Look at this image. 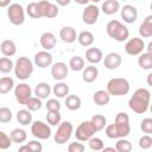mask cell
Returning <instances> with one entry per match:
<instances>
[{
    "instance_id": "obj_16",
    "label": "cell",
    "mask_w": 152,
    "mask_h": 152,
    "mask_svg": "<svg viewBox=\"0 0 152 152\" xmlns=\"http://www.w3.org/2000/svg\"><path fill=\"white\" fill-rule=\"evenodd\" d=\"M120 14H121V18L124 19V21L127 24H133L138 19V11L132 5H125L121 8Z\"/></svg>"
},
{
    "instance_id": "obj_9",
    "label": "cell",
    "mask_w": 152,
    "mask_h": 152,
    "mask_svg": "<svg viewBox=\"0 0 152 152\" xmlns=\"http://www.w3.org/2000/svg\"><path fill=\"white\" fill-rule=\"evenodd\" d=\"M95 129L93 128L91 124L89 121H82L78 127L76 128V132H75V137L78 141H88L90 138L94 137L95 134Z\"/></svg>"
},
{
    "instance_id": "obj_35",
    "label": "cell",
    "mask_w": 152,
    "mask_h": 152,
    "mask_svg": "<svg viewBox=\"0 0 152 152\" xmlns=\"http://www.w3.org/2000/svg\"><path fill=\"white\" fill-rule=\"evenodd\" d=\"M17 120L23 126H27V125H30L32 122V114L27 109H20L17 113Z\"/></svg>"
},
{
    "instance_id": "obj_30",
    "label": "cell",
    "mask_w": 152,
    "mask_h": 152,
    "mask_svg": "<svg viewBox=\"0 0 152 152\" xmlns=\"http://www.w3.org/2000/svg\"><path fill=\"white\" fill-rule=\"evenodd\" d=\"M26 13L28 14V17H31L32 19H39L43 18L42 14V10L39 6V2H30L26 7Z\"/></svg>"
},
{
    "instance_id": "obj_41",
    "label": "cell",
    "mask_w": 152,
    "mask_h": 152,
    "mask_svg": "<svg viewBox=\"0 0 152 152\" xmlns=\"http://www.w3.org/2000/svg\"><path fill=\"white\" fill-rule=\"evenodd\" d=\"M88 144H89V147L93 150V151H101L103 147H104V144H103V140L101 138H97V137H93L88 140Z\"/></svg>"
},
{
    "instance_id": "obj_2",
    "label": "cell",
    "mask_w": 152,
    "mask_h": 152,
    "mask_svg": "<svg viewBox=\"0 0 152 152\" xmlns=\"http://www.w3.org/2000/svg\"><path fill=\"white\" fill-rule=\"evenodd\" d=\"M151 101V93L147 88H139L128 100V107L137 114L147 112Z\"/></svg>"
},
{
    "instance_id": "obj_18",
    "label": "cell",
    "mask_w": 152,
    "mask_h": 152,
    "mask_svg": "<svg viewBox=\"0 0 152 152\" xmlns=\"http://www.w3.org/2000/svg\"><path fill=\"white\" fill-rule=\"evenodd\" d=\"M59 38L64 43L71 44V43H74L77 39V34H76V31H75L74 27H71V26H64L59 31Z\"/></svg>"
},
{
    "instance_id": "obj_6",
    "label": "cell",
    "mask_w": 152,
    "mask_h": 152,
    "mask_svg": "<svg viewBox=\"0 0 152 152\" xmlns=\"http://www.w3.org/2000/svg\"><path fill=\"white\" fill-rule=\"evenodd\" d=\"M7 17L12 25L19 26L25 21V11L20 4L13 2L7 7Z\"/></svg>"
},
{
    "instance_id": "obj_39",
    "label": "cell",
    "mask_w": 152,
    "mask_h": 152,
    "mask_svg": "<svg viewBox=\"0 0 152 152\" xmlns=\"http://www.w3.org/2000/svg\"><path fill=\"white\" fill-rule=\"evenodd\" d=\"M42 104H43L42 103V100L38 99V97H36V96L28 99V101L25 103L27 110H30V112H37V110H39L42 108Z\"/></svg>"
},
{
    "instance_id": "obj_28",
    "label": "cell",
    "mask_w": 152,
    "mask_h": 152,
    "mask_svg": "<svg viewBox=\"0 0 152 152\" xmlns=\"http://www.w3.org/2000/svg\"><path fill=\"white\" fill-rule=\"evenodd\" d=\"M138 64L144 70H151L152 69V53L142 52L139 55Z\"/></svg>"
},
{
    "instance_id": "obj_20",
    "label": "cell",
    "mask_w": 152,
    "mask_h": 152,
    "mask_svg": "<svg viewBox=\"0 0 152 152\" xmlns=\"http://www.w3.org/2000/svg\"><path fill=\"white\" fill-rule=\"evenodd\" d=\"M102 58H103V55H102V51L99 48H89L86 51V59L91 65L100 63L102 61Z\"/></svg>"
},
{
    "instance_id": "obj_51",
    "label": "cell",
    "mask_w": 152,
    "mask_h": 152,
    "mask_svg": "<svg viewBox=\"0 0 152 152\" xmlns=\"http://www.w3.org/2000/svg\"><path fill=\"white\" fill-rule=\"evenodd\" d=\"M101 152H118V151L114 147H103L101 150Z\"/></svg>"
},
{
    "instance_id": "obj_10",
    "label": "cell",
    "mask_w": 152,
    "mask_h": 152,
    "mask_svg": "<svg viewBox=\"0 0 152 152\" xmlns=\"http://www.w3.org/2000/svg\"><path fill=\"white\" fill-rule=\"evenodd\" d=\"M144 49H145V43L142 38L139 37H133L125 44V51L129 56H139L140 53H142Z\"/></svg>"
},
{
    "instance_id": "obj_15",
    "label": "cell",
    "mask_w": 152,
    "mask_h": 152,
    "mask_svg": "<svg viewBox=\"0 0 152 152\" xmlns=\"http://www.w3.org/2000/svg\"><path fill=\"white\" fill-rule=\"evenodd\" d=\"M52 55L49 51H38L34 55V64L42 69L48 68L52 64Z\"/></svg>"
},
{
    "instance_id": "obj_46",
    "label": "cell",
    "mask_w": 152,
    "mask_h": 152,
    "mask_svg": "<svg viewBox=\"0 0 152 152\" xmlns=\"http://www.w3.org/2000/svg\"><path fill=\"white\" fill-rule=\"evenodd\" d=\"M26 147L28 152H42L43 151V145L38 140H31L26 144Z\"/></svg>"
},
{
    "instance_id": "obj_12",
    "label": "cell",
    "mask_w": 152,
    "mask_h": 152,
    "mask_svg": "<svg viewBox=\"0 0 152 152\" xmlns=\"http://www.w3.org/2000/svg\"><path fill=\"white\" fill-rule=\"evenodd\" d=\"M99 15H100V8L96 5L90 4L84 7L82 13V20L87 25H94L97 21Z\"/></svg>"
},
{
    "instance_id": "obj_50",
    "label": "cell",
    "mask_w": 152,
    "mask_h": 152,
    "mask_svg": "<svg viewBox=\"0 0 152 152\" xmlns=\"http://www.w3.org/2000/svg\"><path fill=\"white\" fill-rule=\"evenodd\" d=\"M70 2H71L70 0H57V5H61V6H66Z\"/></svg>"
},
{
    "instance_id": "obj_43",
    "label": "cell",
    "mask_w": 152,
    "mask_h": 152,
    "mask_svg": "<svg viewBox=\"0 0 152 152\" xmlns=\"http://www.w3.org/2000/svg\"><path fill=\"white\" fill-rule=\"evenodd\" d=\"M12 145V140L10 135H7L5 132L0 131V150H7Z\"/></svg>"
},
{
    "instance_id": "obj_13",
    "label": "cell",
    "mask_w": 152,
    "mask_h": 152,
    "mask_svg": "<svg viewBox=\"0 0 152 152\" xmlns=\"http://www.w3.org/2000/svg\"><path fill=\"white\" fill-rule=\"evenodd\" d=\"M68 72H69V68L63 62H57L51 66V76L56 81L62 82L68 76Z\"/></svg>"
},
{
    "instance_id": "obj_21",
    "label": "cell",
    "mask_w": 152,
    "mask_h": 152,
    "mask_svg": "<svg viewBox=\"0 0 152 152\" xmlns=\"http://www.w3.org/2000/svg\"><path fill=\"white\" fill-rule=\"evenodd\" d=\"M0 51L5 57H12L15 55L17 52V45L12 39H5L2 40L1 45H0Z\"/></svg>"
},
{
    "instance_id": "obj_25",
    "label": "cell",
    "mask_w": 152,
    "mask_h": 152,
    "mask_svg": "<svg viewBox=\"0 0 152 152\" xmlns=\"http://www.w3.org/2000/svg\"><path fill=\"white\" fill-rule=\"evenodd\" d=\"M101 10L104 14L107 15H110V14H114L116 13L119 10H120V4L118 0H106L102 6H101Z\"/></svg>"
},
{
    "instance_id": "obj_8",
    "label": "cell",
    "mask_w": 152,
    "mask_h": 152,
    "mask_svg": "<svg viewBox=\"0 0 152 152\" xmlns=\"http://www.w3.org/2000/svg\"><path fill=\"white\" fill-rule=\"evenodd\" d=\"M31 133L39 140H46L51 137V128L48 124L37 120L31 124Z\"/></svg>"
},
{
    "instance_id": "obj_42",
    "label": "cell",
    "mask_w": 152,
    "mask_h": 152,
    "mask_svg": "<svg viewBox=\"0 0 152 152\" xmlns=\"http://www.w3.org/2000/svg\"><path fill=\"white\" fill-rule=\"evenodd\" d=\"M12 110L8 107H0V122L7 124L12 120Z\"/></svg>"
},
{
    "instance_id": "obj_22",
    "label": "cell",
    "mask_w": 152,
    "mask_h": 152,
    "mask_svg": "<svg viewBox=\"0 0 152 152\" xmlns=\"http://www.w3.org/2000/svg\"><path fill=\"white\" fill-rule=\"evenodd\" d=\"M99 76V69L95 65L86 66L82 71V80L86 83H93Z\"/></svg>"
},
{
    "instance_id": "obj_52",
    "label": "cell",
    "mask_w": 152,
    "mask_h": 152,
    "mask_svg": "<svg viewBox=\"0 0 152 152\" xmlns=\"http://www.w3.org/2000/svg\"><path fill=\"white\" fill-rule=\"evenodd\" d=\"M17 152H28V150H27L26 145H23V146H20V147H19V150H18Z\"/></svg>"
},
{
    "instance_id": "obj_17",
    "label": "cell",
    "mask_w": 152,
    "mask_h": 152,
    "mask_svg": "<svg viewBox=\"0 0 152 152\" xmlns=\"http://www.w3.org/2000/svg\"><path fill=\"white\" fill-rule=\"evenodd\" d=\"M121 62H122V58H121V56L118 52H109L104 57L103 64H104V68L106 69H108V70H115V69H118L121 65Z\"/></svg>"
},
{
    "instance_id": "obj_34",
    "label": "cell",
    "mask_w": 152,
    "mask_h": 152,
    "mask_svg": "<svg viewBox=\"0 0 152 152\" xmlns=\"http://www.w3.org/2000/svg\"><path fill=\"white\" fill-rule=\"evenodd\" d=\"M14 88V81L10 76L0 78V94H7Z\"/></svg>"
},
{
    "instance_id": "obj_36",
    "label": "cell",
    "mask_w": 152,
    "mask_h": 152,
    "mask_svg": "<svg viewBox=\"0 0 152 152\" xmlns=\"http://www.w3.org/2000/svg\"><path fill=\"white\" fill-rule=\"evenodd\" d=\"M72 71H81L84 69V59L81 56H74L69 61V66Z\"/></svg>"
},
{
    "instance_id": "obj_47",
    "label": "cell",
    "mask_w": 152,
    "mask_h": 152,
    "mask_svg": "<svg viewBox=\"0 0 152 152\" xmlns=\"http://www.w3.org/2000/svg\"><path fill=\"white\" fill-rule=\"evenodd\" d=\"M140 128L144 133L150 135L152 133V119L151 118H145L140 124Z\"/></svg>"
},
{
    "instance_id": "obj_29",
    "label": "cell",
    "mask_w": 152,
    "mask_h": 152,
    "mask_svg": "<svg viewBox=\"0 0 152 152\" xmlns=\"http://www.w3.org/2000/svg\"><path fill=\"white\" fill-rule=\"evenodd\" d=\"M52 93L59 99L66 97L69 95V86L64 82H57L52 88Z\"/></svg>"
},
{
    "instance_id": "obj_4",
    "label": "cell",
    "mask_w": 152,
    "mask_h": 152,
    "mask_svg": "<svg viewBox=\"0 0 152 152\" xmlns=\"http://www.w3.org/2000/svg\"><path fill=\"white\" fill-rule=\"evenodd\" d=\"M33 68L34 66H33L32 61L28 57L21 56L17 59L13 70H14V75L17 76V78H19L21 81H25L32 75Z\"/></svg>"
},
{
    "instance_id": "obj_19",
    "label": "cell",
    "mask_w": 152,
    "mask_h": 152,
    "mask_svg": "<svg viewBox=\"0 0 152 152\" xmlns=\"http://www.w3.org/2000/svg\"><path fill=\"white\" fill-rule=\"evenodd\" d=\"M39 43H40L42 48L44 49V51L52 50L55 48V45H56V37H55V34L52 32H44L40 36Z\"/></svg>"
},
{
    "instance_id": "obj_14",
    "label": "cell",
    "mask_w": 152,
    "mask_h": 152,
    "mask_svg": "<svg viewBox=\"0 0 152 152\" xmlns=\"http://www.w3.org/2000/svg\"><path fill=\"white\" fill-rule=\"evenodd\" d=\"M39 6H40L42 14L44 18L52 19L58 15V7H57V5L52 4L51 1L42 0V1H39Z\"/></svg>"
},
{
    "instance_id": "obj_32",
    "label": "cell",
    "mask_w": 152,
    "mask_h": 152,
    "mask_svg": "<svg viewBox=\"0 0 152 152\" xmlns=\"http://www.w3.org/2000/svg\"><path fill=\"white\" fill-rule=\"evenodd\" d=\"M77 40L80 43V45L82 46H90L94 43V34L90 31H82L78 36H77Z\"/></svg>"
},
{
    "instance_id": "obj_49",
    "label": "cell",
    "mask_w": 152,
    "mask_h": 152,
    "mask_svg": "<svg viewBox=\"0 0 152 152\" xmlns=\"http://www.w3.org/2000/svg\"><path fill=\"white\" fill-rule=\"evenodd\" d=\"M11 5L10 0H0V7H8Z\"/></svg>"
},
{
    "instance_id": "obj_33",
    "label": "cell",
    "mask_w": 152,
    "mask_h": 152,
    "mask_svg": "<svg viewBox=\"0 0 152 152\" xmlns=\"http://www.w3.org/2000/svg\"><path fill=\"white\" fill-rule=\"evenodd\" d=\"M10 138H11L12 142L21 144V142H24V141L27 139V133H26V131H24V129H21V128H14V129L11 132Z\"/></svg>"
},
{
    "instance_id": "obj_1",
    "label": "cell",
    "mask_w": 152,
    "mask_h": 152,
    "mask_svg": "<svg viewBox=\"0 0 152 152\" xmlns=\"http://www.w3.org/2000/svg\"><path fill=\"white\" fill-rule=\"evenodd\" d=\"M131 133L129 116L125 112H119L115 116L114 124L106 126V135L110 139H122Z\"/></svg>"
},
{
    "instance_id": "obj_45",
    "label": "cell",
    "mask_w": 152,
    "mask_h": 152,
    "mask_svg": "<svg viewBox=\"0 0 152 152\" xmlns=\"http://www.w3.org/2000/svg\"><path fill=\"white\" fill-rule=\"evenodd\" d=\"M46 109L48 112H59L61 110V103L56 99H49L46 101Z\"/></svg>"
},
{
    "instance_id": "obj_7",
    "label": "cell",
    "mask_w": 152,
    "mask_h": 152,
    "mask_svg": "<svg viewBox=\"0 0 152 152\" xmlns=\"http://www.w3.org/2000/svg\"><path fill=\"white\" fill-rule=\"evenodd\" d=\"M72 132H74V126L70 121H63L58 125V128L53 135V139L57 144L59 145H63L65 144L72 135Z\"/></svg>"
},
{
    "instance_id": "obj_5",
    "label": "cell",
    "mask_w": 152,
    "mask_h": 152,
    "mask_svg": "<svg viewBox=\"0 0 152 152\" xmlns=\"http://www.w3.org/2000/svg\"><path fill=\"white\" fill-rule=\"evenodd\" d=\"M129 82L124 77L110 78L107 83L106 91L113 96H124L129 91Z\"/></svg>"
},
{
    "instance_id": "obj_26",
    "label": "cell",
    "mask_w": 152,
    "mask_h": 152,
    "mask_svg": "<svg viewBox=\"0 0 152 152\" xmlns=\"http://www.w3.org/2000/svg\"><path fill=\"white\" fill-rule=\"evenodd\" d=\"M93 101L97 106H106L110 101V95L106 90H97L93 95Z\"/></svg>"
},
{
    "instance_id": "obj_23",
    "label": "cell",
    "mask_w": 152,
    "mask_h": 152,
    "mask_svg": "<svg viewBox=\"0 0 152 152\" xmlns=\"http://www.w3.org/2000/svg\"><path fill=\"white\" fill-rule=\"evenodd\" d=\"M139 34L142 38H150L152 36V15H147L139 26Z\"/></svg>"
},
{
    "instance_id": "obj_40",
    "label": "cell",
    "mask_w": 152,
    "mask_h": 152,
    "mask_svg": "<svg viewBox=\"0 0 152 152\" xmlns=\"http://www.w3.org/2000/svg\"><path fill=\"white\" fill-rule=\"evenodd\" d=\"M61 119H62V115L59 114V112H48V114H46L48 124H50L51 126L59 125L61 124Z\"/></svg>"
},
{
    "instance_id": "obj_24",
    "label": "cell",
    "mask_w": 152,
    "mask_h": 152,
    "mask_svg": "<svg viewBox=\"0 0 152 152\" xmlns=\"http://www.w3.org/2000/svg\"><path fill=\"white\" fill-rule=\"evenodd\" d=\"M50 93H51V87L46 82H39L34 88V95H36V97H38L40 100L48 99Z\"/></svg>"
},
{
    "instance_id": "obj_44",
    "label": "cell",
    "mask_w": 152,
    "mask_h": 152,
    "mask_svg": "<svg viewBox=\"0 0 152 152\" xmlns=\"http://www.w3.org/2000/svg\"><path fill=\"white\" fill-rule=\"evenodd\" d=\"M138 145H139V147L141 150H148V148H151V146H152V138H151V135L145 134V135L140 137Z\"/></svg>"
},
{
    "instance_id": "obj_11",
    "label": "cell",
    "mask_w": 152,
    "mask_h": 152,
    "mask_svg": "<svg viewBox=\"0 0 152 152\" xmlns=\"http://www.w3.org/2000/svg\"><path fill=\"white\" fill-rule=\"evenodd\" d=\"M14 95L20 104H25L32 97V89L27 83H19L14 87Z\"/></svg>"
},
{
    "instance_id": "obj_27",
    "label": "cell",
    "mask_w": 152,
    "mask_h": 152,
    "mask_svg": "<svg viewBox=\"0 0 152 152\" xmlns=\"http://www.w3.org/2000/svg\"><path fill=\"white\" fill-rule=\"evenodd\" d=\"M89 122L91 124V126L95 129V132H99V131L103 129L104 126L107 125V119L102 114H95V115L91 116V119L89 120Z\"/></svg>"
},
{
    "instance_id": "obj_31",
    "label": "cell",
    "mask_w": 152,
    "mask_h": 152,
    "mask_svg": "<svg viewBox=\"0 0 152 152\" xmlns=\"http://www.w3.org/2000/svg\"><path fill=\"white\" fill-rule=\"evenodd\" d=\"M82 101L77 95H68L65 97V106L69 110H77L81 108Z\"/></svg>"
},
{
    "instance_id": "obj_53",
    "label": "cell",
    "mask_w": 152,
    "mask_h": 152,
    "mask_svg": "<svg viewBox=\"0 0 152 152\" xmlns=\"http://www.w3.org/2000/svg\"><path fill=\"white\" fill-rule=\"evenodd\" d=\"M151 77H152V74H148L147 75V84L151 86Z\"/></svg>"
},
{
    "instance_id": "obj_54",
    "label": "cell",
    "mask_w": 152,
    "mask_h": 152,
    "mask_svg": "<svg viewBox=\"0 0 152 152\" xmlns=\"http://www.w3.org/2000/svg\"><path fill=\"white\" fill-rule=\"evenodd\" d=\"M151 48H152V43H148V45H147V53H151Z\"/></svg>"
},
{
    "instance_id": "obj_48",
    "label": "cell",
    "mask_w": 152,
    "mask_h": 152,
    "mask_svg": "<svg viewBox=\"0 0 152 152\" xmlns=\"http://www.w3.org/2000/svg\"><path fill=\"white\" fill-rule=\"evenodd\" d=\"M84 145L82 142H71L68 146V152H84Z\"/></svg>"
},
{
    "instance_id": "obj_38",
    "label": "cell",
    "mask_w": 152,
    "mask_h": 152,
    "mask_svg": "<svg viewBox=\"0 0 152 152\" xmlns=\"http://www.w3.org/2000/svg\"><path fill=\"white\" fill-rule=\"evenodd\" d=\"M14 64L11 58L8 57H0V72L2 74H8L13 70Z\"/></svg>"
},
{
    "instance_id": "obj_37",
    "label": "cell",
    "mask_w": 152,
    "mask_h": 152,
    "mask_svg": "<svg viewBox=\"0 0 152 152\" xmlns=\"http://www.w3.org/2000/svg\"><path fill=\"white\" fill-rule=\"evenodd\" d=\"M118 152H131L133 146H132V142L125 138L122 139H119L115 144V147H114Z\"/></svg>"
},
{
    "instance_id": "obj_3",
    "label": "cell",
    "mask_w": 152,
    "mask_h": 152,
    "mask_svg": "<svg viewBox=\"0 0 152 152\" xmlns=\"http://www.w3.org/2000/svg\"><path fill=\"white\" fill-rule=\"evenodd\" d=\"M106 31H107V34L116 42H125L129 37L128 28L124 24H121L119 20H115V19L108 21L106 26Z\"/></svg>"
}]
</instances>
